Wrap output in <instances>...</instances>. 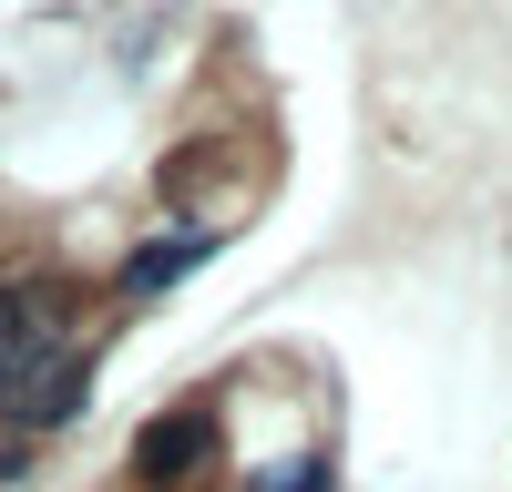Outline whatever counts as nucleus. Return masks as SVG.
Returning a JSON list of instances; mask_svg holds the SVG:
<instances>
[{
	"label": "nucleus",
	"instance_id": "3",
	"mask_svg": "<svg viewBox=\"0 0 512 492\" xmlns=\"http://www.w3.org/2000/svg\"><path fill=\"white\" fill-rule=\"evenodd\" d=\"M52 349H62V287L11 277L0 287V380H11V369H41Z\"/></svg>",
	"mask_w": 512,
	"mask_h": 492
},
{
	"label": "nucleus",
	"instance_id": "4",
	"mask_svg": "<svg viewBox=\"0 0 512 492\" xmlns=\"http://www.w3.org/2000/svg\"><path fill=\"white\" fill-rule=\"evenodd\" d=\"M195 257H216V226H175V236H154L134 267H123V287H134V298H154V287H175Z\"/></svg>",
	"mask_w": 512,
	"mask_h": 492
},
{
	"label": "nucleus",
	"instance_id": "1",
	"mask_svg": "<svg viewBox=\"0 0 512 492\" xmlns=\"http://www.w3.org/2000/svg\"><path fill=\"white\" fill-rule=\"evenodd\" d=\"M82 380H93L82 349H52L41 369H11V380H0V421H11V431H52V421L82 410Z\"/></svg>",
	"mask_w": 512,
	"mask_h": 492
},
{
	"label": "nucleus",
	"instance_id": "2",
	"mask_svg": "<svg viewBox=\"0 0 512 492\" xmlns=\"http://www.w3.org/2000/svg\"><path fill=\"white\" fill-rule=\"evenodd\" d=\"M205 462H216V410H205V400H195V410H164V421L134 441V472H144L154 492H195Z\"/></svg>",
	"mask_w": 512,
	"mask_h": 492
},
{
	"label": "nucleus",
	"instance_id": "5",
	"mask_svg": "<svg viewBox=\"0 0 512 492\" xmlns=\"http://www.w3.org/2000/svg\"><path fill=\"white\" fill-rule=\"evenodd\" d=\"M256 492H328V472H318V462H297V472H267Z\"/></svg>",
	"mask_w": 512,
	"mask_h": 492
},
{
	"label": "nucleus",
	"instance_id": "6",
	"mask_svg": "<svg viewBox=\"0 0 512 492\" xmlns=\"http://www.w3.org/2000/svg\"><path fill=\"white\" fill-rule=\"evenodd\" d=\"M11 472H21V451H11V441H0V482H11Z\"/></svg>",
	"mask_w": 512,
	"mask_h": 492
}]
</instances>
